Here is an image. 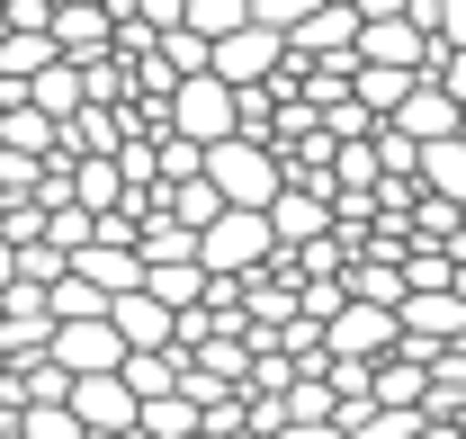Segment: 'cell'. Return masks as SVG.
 <instances>
[{
    "label": "cell",
    "mask_w": 466,
    "mask_h": 439,
    "mask_svg": "<svg viewBox=\"0 0 466 439\" xmlns=\"http://www.w3.org/2000/svg\"><path fill=\"white\" fill-rule=\"evenodd\" d=\"M207 179L225 189V207H251V216H269L279 198H288V162H279V144H251V135H233L207 153Z\"/></svg>",
    "instance_id": "1"
},
{
    "label": "cell",
    "mask_w": 466,
    "mask_h": 439,
    "mask_svg": "<svg viewBox=\"0 0 466 439\" xmlns=\"http://www.w3.org/2000/svg\"><path fill=\"white\" fill-rule=\"evenodd\" d=\"M198 260H207L216 278H260L269 260H279V224H269V216H251V207H225V216L207 224Z\"/></svg>",
    "instance_id": "2"
},
{
    "label": "cell",
    "mask_w": 466,
    "mask_h": 439,
    "mask_svg": "<svg viewBox=\"0 0 466 439\" xmlns=\"http://www.w3.org/2000/svg\"><path fill=\"white\" fill-rule=\"evenodd\" d=\"M323 350L350 359V368H386V359L404 350V314H395V305H359V296H350L341 314L323 323Z\"/></svg>",
    "instance_id": "3"
},
{
    "label": "cell",
    "mask_w": 466,
    "mask_h": 439,
    "mask_svg": "<svg viewBox=\"0 0 466 439\" xmlns=\"http://www.w3.org/2000/svg\"><path fill=\"white\" fill-rule=\"evenodd\" d=\"M288 36H279V27H260V18H251V27H242V36H225V46H216V81H225V90H269V81H279V72H288Z\"/></svg>",
    "instance_id": "4"
},
{
    "label": "cell",
    "mask_w": 466,
    "mask_h": 439,
    "mask_svg": "<svg viewBox=\"0 0 466 439\" xmlns=\"http://www.w3.org/2000/svg\"><path fill=\"white\" fill-rule=\"evenodd\" d=\"M46 359H55V368H72V377H126V359H135V350H126V332L99 314V323H63Z\"/></svg>",
    "instance_id": "5"
},
{
    "label": "cell",
    "mask_w": 466,
    "mask_h": 439,
    "mask_svg": "<svg viewBox=\"0 0 466 439\" xmlns=\"http://www.w3.org/2000/svg\"><path fill=\"white\" fill-rule=\"evenodd\" d=\"M72 413H81V431H108V439L144 431V394H135L126 377H81L72 385Z\"/></svg>",
    "instance_id": "6"
},
{
    "label": "cell",
    "mask_w": 466,
    "mask_h": 439,
    "mask_svg": "<svg viewBox=\"0 0 466 439\" xmlns=\"http://www.w3.org/2000/svg\"><path fill=\"white\" fill-rule=\"evenodd\" d=\"M269 224H279V251H314V242L341 233V207H332L323 189H288V198L269 207Z\"/></svg>",
    "instance_id": "7"
},
{
    "label": "cell",
    "mask_w": 466,
    "mask_h": 439,
    "mask_svg": "<svg viewBox=\"0 0 466 439\" xmlns=\"http://www.w3.org/2000/svg\"><path fill=\"white\" fill-rule=\"evenodd\" d=\"M108 323L126 332V350H179V314L153 296V287H135V296H116Z\"/></svg>",
    "instance_id": "8"
},
{
    "label": "cell",
    "mask_w": 466,
    "mask_h": 439,
    "mask_svg": "<svg viewBox=\"0 0 466 439\" xmlns=\"http://www.w3.org/2000/svg\"><path fill=\"white\" fill-rule=\"evenodd\" d=\"M55 46H63V63H108L116 9H81V0H63V9H55Z\"/></svg>",
    "instance_id": "9"
},
{
    "label": "cell",
    "mask_w": 466,
    "mask_h": 439,
    "mask_svg": "<svg viewBox=\"0 0 466 439\" xmlns=\"http://www.w3.org/2000/svg\"><path fill=\"white\" fill-rule=\"evenodd\" d=\"M72 270L90 278V287H99V296H108V305H116V296H135V287H144V278H153V270H144V251H135V242H90V251H81V260H72Z\"/></svg>",
    "instance_id": "10"
},
{
    "label": "cell",
    "mask_w": 466,
    "mask_h": 439,
    "mask_svg": "<svg viewBox=\"0 0 466 439\" xmlns=\"http://www.w3.org/2000/svg\"><path fill=\"white\" fill-rule=\"evenodd\" d=\"M27 99H36V108L55 117V126H72V117L90 108V72H81V63H55L46 81H27Z\"/></svg>",
    "instance_id": "11"
},
{
    "label": "cell",
    "mask_w": 466,
    "mask_h": 439,
    "mask_svg": "<svg viewBox=\"0 0 466 439\" xmlns=\"http://www.w3.org/2000/svg\"><path fill=\"white\" fill-rule=\"evenodd\" d=\"M421 189H431V198H449V207H466V135L421 153Z\"/></svg>",
    "instance_id": "12"
},
{
    "label": "cell",
    "mask_w": 466,
    "mask_h": 439,
    "mask_svg": "<svg viewBox=\"0 0 466 439\" xmlns=\"http://www.w3.org/2000/svg\"><path fill=\"white\" fill-rule=\"evenodd\" d=\"M162 207H171L188 233H207V224L225 216V189H216V179H188V189H162Z\"/></svg>",
    "instance_id": "13"
},
{
    "label": "cell",
    "mask_w": 466,
    "mask_h": 439,
    "mask_svg": "<svg viewBox=\"0 0 466 439\" xmlns=\"http://www.w3.org/2000/svg\"><path fill=\"white\" fill-rule=\"evenodd\" d=\"M188 27H198L207 46H225V36L251 27V0H188Z\"/></svg>",
    "instance_id": "14"
},
{
    "label": "cell",
    "mask_w": 466,
    "mask_h": 439,
    "mask_svg": "<svg viewBox=\"0 0 466 439\" xmlns=\"http://www.w3.org/2000/svg\"><path fill=\"white\" fill-rule=\"evenodd\" d=\"M162 63H171L179 81H207V72H216V46H207L198 27H171V36H162Z\"/></svg>",
    "instance_id": "15"
},
{
    "label": "cell",
    "mask_w": 466,
    "mask_h": 439,
    "mask_svg": "<svg viewBox=\"0 0 466 439\" xmlns=\"http://www.w3.org/2000/svg\"><path fill=\"white\" fill-rule=\"evenodd\" d=\"M46 296H55V323H99V314H108V296H99L81 270L63 278V287H46Z\"/></svg>",
    "instance_id": "16"
},
{
    "label": "cell",
    "mask_w": 466,
    "mask_h": 439,
    "mask_svg": "<svg viewBox=\"0 0 466 439\" xmlns=\"http://www.w3.org/2000/svg\"><path fill=\"white\" fill-rule=\"evenodd\" d=\"M18 278H27V287H63V278H72V251H63V242H27V251H18Z\"/></svg>",
    "instance_id": "17"
},
{
    "label": "cell",
    "mask_w": 466,
    "mask_h": 439,
    "mask_svg": "<svg viewBox=\"0 0 466 439\" xmlns=\"http://www.w3.org/2000/svg\"><path fill=\"white\" fill-rule=\"evenodd\" d=\"M9 439H90V431H81V413H72V403H36Z\"/></svg>",
    "instance_id": "18"
},
{
    "label": "cell",
    "mask_w": 466,
    "mask_h": 439,
    "mask_svg": "<svg viewBox=\"0 0 466 439\" xmlns=\"http://www.w3.org/2000/svg\"><path fill=\"white\" fill-rule=\"evenodd\" d=\"M431 81H440V90H449V99L466 108V46H440V63H431Z\"/></svg>",
    "instance_id": "19"
},
{
    "label": "cell",
    "mask_w": 466,
    "mask_h": 439,
    "mask_svg": "<svg viewBox=\"0 0 466 439\" xmlns=\"http://www.w3.org/2000/svg\"><path fill=\"white\" fill-rule=\"evenodd\" d=\"M9 287H18V242L0 233V296H9Z\"/></svg>",
    "instance_id": "20"
},
{
    "label": "cell",
    "mask_w": 466,
    "mask_h": 439,
    "mask_svg": "<svg viewBox=\"0 0 466 439\" xmlns=\"http://www.w3.org/2000/svg\"><path fill=\"white\" fill-rule=\"evenodd\" d=\"M350 9H359V0H350Z\"/></svg>",
    "instance_id": "21"
},
{
    "label": "cell",
    "mask_w": 466,
    "mask_h": 439,
    "mask_svg": "<svg viewBox=\"0 0 466 439\" xmlns=\"http://www.w3.org/2000/svg\"><path fill=\"white\" fill-rule=\"evenodd\" d=\"M198 439H207V431H198Z\"/></svg>",
    "instance_id": "22"
},
{
    "label": "cell",
    "mask_w": 466,
    "mask_h": 439,
    "mask_svg": "<svg viewBox=\"0 0 466 439\" xmlns=\"http://www.w3.org/2000/svg\"><path fill=\"white\" fill-rule=\"evenodd\" d=\"M0 439H9V431H0Z\"/></svg>",
    "instance_id": "23"
}]
</instances>
